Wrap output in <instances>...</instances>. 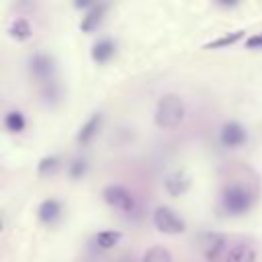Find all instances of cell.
Wrapping results in <instances>:
<instances>
[{
    "label": "cell",
    "mask_w": 262,
    "mask_h": 262,
    "mask_svg": "<svg viewBox=\"0 0 262 262\" xmlns=\"http://www.w3.org/2000/svg\"><path fill=\"white\" fill-rule=\"evenodd\" d=\"M219 205H221V211L225 215H231V217L244 215V213H248L254 207V192L248 186L239 184V182L227 184L221 190Z\"/></svg>",
    "instance_id": "obj_1"
},
{
    "label": "cell",
    "mask_w": 262,
    "mask_h": 262,
    "mask_svg": "<svg viewBox=\"0 0 262 262\" xmlns=\"http://www.w3.org/2000/svg\"><path fill=\"white\" fill-rule=\"evenodd\" d=\"M184 119V102L176 94H164L156 106V125L160 129H176Z\"/></svg>",
    "instance_id": "obj_2"
},
{
    "label": "cell",
    "mask_w": 262,
    "mask_h": 262,
    "mask_svg": "<svg viewBox=\"0 0 262 262\" xmlns=\"http://www.w3.org/2000/svg\"><path fill=\"white\" fill-rule=\"evenodd\" d=\"M154 225H156L158 231L168 233V235H178V233H184V229H186L182 217L176 215L170 207H164V205L154 211Z\"/></svg>",
    "instance_id": "obj_3"
},
{
    "label": "cell",
    "mask_w": 262,
    "mask_h": 262,
    "mask_svg": "<svg viewBox=\"0 0 262 262\" xmlns=\"http://www.w3.org/2000/svg\"><path fill=\"white\" fill-rule=\"evenodd\" d=\"M102 199L106 205H111L113 209L121 211V213H131L135 209V199L133 194L121 186V184H108L104 190H102Z\"/></svg>",
    "instance_id": "obj_4"
},
{
    "label": "cell",
    "mask_w": 262,
    "mask_h": 262,
    "mask_svg": "<svg viewBox=\"0 0 262 262\" xmlns=\"http://www.w3.org/2000/svg\"><path fill=\"white\" fill-rule=\"evenodd\" d=\"M29 74L35 80L49 82L55 74V59L49 53H33L29 57Z\"/></svg>",
    "instance_id": "obj_5"
},
{
    "label": "cell",
    "mask_w": 262,
    "mask_h": 262,
    "mask_svg": "<svg viewBox=\"0 0 262 262\" xmlns=\"http://www.w3.org/2000/svg\"><path fill=\"white\" fill-rule=\"evenodd\" d=\"M246 139H248V131H246V127H244L242 123H237V121H227V123H223L221 129H219V141H221V145L227 147V149L242 147V145L246 143Z\"/></svg>",
    "instance_id": "obj_6"
},
{
    "label": "cell",
    "mask_w": 262,
    "mask_h": 262,
    "mask_svg": "<svg viewBox=\"0 0 262 262\" xmlns=\"http://www.w3.org/2000/svg\"><path fill=\"white\" fill-rule=\"evenodd\" d=\"M106 10H108V2H106V0H98V2L82 16V20H80V31H82V33H92V31H96L98 25L102 23Z\"/></svg>",
    "instance_id": "obj_7"
},
{
    "label": "cell",
    "mask_w": 262,
    "mask_h": 262,
    "mask_svg": "<svg viewBox=\"0 0 262 262\" xmlns=\"http://www.w3.org/2000/svg\"><path fill=\"white\" fill-rule=\"evenodd\" d=\"M201 250H203V256L207 260H217L219 254L223 252L225 248V235L221 233H213V231H207L201 235Z\"/></svg>",
    "instance_id": "obj_8"
},
{
    "label": "cell",
    "mask_w": 262,
    "mask_h": 262,
    "mask_svg": "<svg viewBox=\"0 0 262 262\" xmlns=\"http://www.w3.org/2000/svg\"><path fill=\"white\" fill-rule=\"evenodd\" d=\"M115 53H117V43L111 37L98 39L90 49V57H92L94 63H106L115 57Z\"/></svg>",
    "instance_id": "obj_9"
},
{
    "label": "cell",
    "mask_w": 262,
    "mask_h": 262,
    "mask_svg": "<svg viewBox=\"0 0 262 262\" xmlns=\"http://www.w3.org/2000/svg\"><path fill=\"white\" fill-rule=\"evenodd\" d=\"M100 125H102V115H100V113H92L90 119L80 127L78 135H76V141H78L80 145L90 143V141L96 137V133L100 131Z\"/></svg>",
    "instance_id": "obj_10"
},
{
    "label": "cell",
    "mask_w": 262,
    "mask_h": 262,
    "mask_svg": "<svg viewBox=\"0 0 262 262\" xmlns=\"http://www.w3.org/2000/svg\"><path fill=\"white\" fill-rule=\"evenodd\" d=\"M37 215H39V221H41V223L53 225V223H57L59 217H61V203H59L57 199H45V201L39 205Z\"/></svg>",
    "instance_id": "obj_11"
},
{
    "label": "cell",
    "mask_w": 262,
    "mask_h": 262,
    "mask_svg": "<svg viewBox=\"0 0 262 262\" xmlns=\"http://www.w3.org/2000/svg\"><path fill=\"white\" fill-rule=\"evenodd\" d=\"M225 262H256V250L250 244L239 242V244L229 248Z\"/></svg>",
    "instance_id": "obj_12"
},
{
    "label": "cell",
    "mask_w": 262,
    "mask_h": 262,
    "mask_svg": "<svg viewBox=\"0 0 262 262\" xmlns=\"http://www.w3.org/2000/svg\"><path fill=\"white\" fill-rule=\"evenodd\" d=\"M8 35L14 39V41H27L33 37V27L31 23L25 18V16H16L12 18V23L8 25Z\"/></svg>",
    "instance_id": "obj_13"
},
{
    "label": "cell",
    "mask_w": 262,
    "mask_h": 262,
    "mask_svg": "<svg viewBox=\"0 0 262 262\" xmlns=\"http://www.w3.org/2000/svg\"><path fill=\"white\" fill-rule=\"evenodd\" d=\"M190 186V178L184 174V172H172L168 178H166V190L172 194V196H180L188 190Z\"/></svg>",
    "instance_id": "obj_14"
},
{
    "label": "cell",
    "mask_w": 262,
    "mask_h": 262,
    "mask_svg": "<svg viewBox=\"0 0 262 262\" xmlns=\"http://www.w3.org/2000/svg\"><path fill=\"white\" fill-rule=\"evenodd\" d=\"M121 231H115V229H102V231H98L96 235H94V242H96V246L98 248H102V250H108V248H115L119 242H121Z\"/></svg>",
    "instance_id": "obj_15"
},
{
    "label": "cell",
    "mask_w": 262,
    "mask_h": 262,
    "mask_svg": "<svg viewBox=\"0 0 262 262\" xmlns=\"http://www.w3.org/2000/svg\"><path fill=\"white\" fill-rule=\"evenodd\" d=\"M4 127L10 133H20L27 127V119H25V115L20 111H8L4 115Z\"/></svg>",
    "instance_id": "obj_16"
},
{
    "label": "cell",
    "mask_w": 262,
    "mask_h": 262,
    "mask_svg": "<svg viewBox=\"0 0 262 262\" xmlns=\"http://www.w3.org/2000/svg\"><path fill=\"white\" fill-rule=\"evenodd\" d=\"M242 37H244V31H233V33H229V35H223V37H217V39L209 41V43L205 45V49H223V47H229V45L237 43Z\"/></svg>",
    "instance_id": "obj_17"
},
{
    "label": "cell",
    "mask_w": 262,
    "mask_h": 262,
    "mask_svg": "<svg viewBox=\"0 0 262 262\" xmlns=\"http://www.w3.org/2000/svg\"><path fill=\"white\" fill-rule=\"evenodd\" d=\"M57 168H59V158L57 156H45L39 160L37 172H39V176H51L57 172Z\"/></svg>",
    "instance_id": "obj_18"
},
{
    "label": "cell",
    "mask_w": 262,
    "mask_h": 262,
    "mask_svg": "<svg viewBox=\"0 0 262 262\" xmlns=\"http://www.w3.org/2000/svg\"><path fill=\"white\" fill-rule=\"evenodd\" d=\"M141 262H172V256L164 246H154L145 252Z\"/></svg>",
    "instance_id": "obj_19"
},
{
    "label": "cell",
    "mask_w": 262,
    "mask_h": 262,
    "mask_svg": "<svg viewBox=\"0 0 262 262\" xmlns=\"http://www.w3.org/2000/svg\"><path fill=\"white\" fill-rule=\"evenodd\" d=\"M86 170H88V164H86V160H82V158H76V160L70 164V168H68V172H70V176H72L74 180L82 178V176L86 174Z\"/></svg>",
    "instance_id": "obj_20"
},
{
    "label": "cell",
    "mask_w": 262,
    "mask_h": 262,
    "mask_svg": "<svg viewBox=\"0 0 262 262\" xmlns=\"http://www.w3.org/2000/svg\"><path fill=\"white\" fill-rule=\"evenodd\" d=\"M246 49H262V33L246 39Z\"/></svg>",
    "instance_id": "obj_21"
},
{
    "label": "cell",
    "mask_w": 262,
    "mask_h": 262,
    "mask_svg": "<svg viewBox=\"0 0 262 262\" xmlns=\"http://www.w3.org/2000/svg\"><path fill=\"white\" fill-rule=\"evenodd\" d=\"M96 2H98V0H74L72 4H74V8H78V10H86V12H88Z\"/></svg>",
    "instance_id": "obj_22"
},
{
    "label": "cell",
    "mask_w": 262,
    "mask_h": 262,
    "mask_svg": "<svg viewBox=\"0 0 262 262\" xmlns=\"http://www.w3.org/2000/svg\"><path fill=\"white\" fill-rule=\"evenodd\" d=\"M217 6H221V8H235L237 4H239V0H213Z\"/></svg>",
    "instance_id": "obj_23"
},
{
    "label": "cell",
    "mask_w": 262,
    "mask_h": 262,
    "mask_svg": "<svg viewBox=\"0 0 262 262\" xmlns=\"http://www.w3.org/2000/svg\"><path fill=\"white\" fill-rule=\"evenodd\" d=\"M0 229H2V223H0Z\"/></svg>",
    "instance_id": "obj_24"
}]
</instances>
